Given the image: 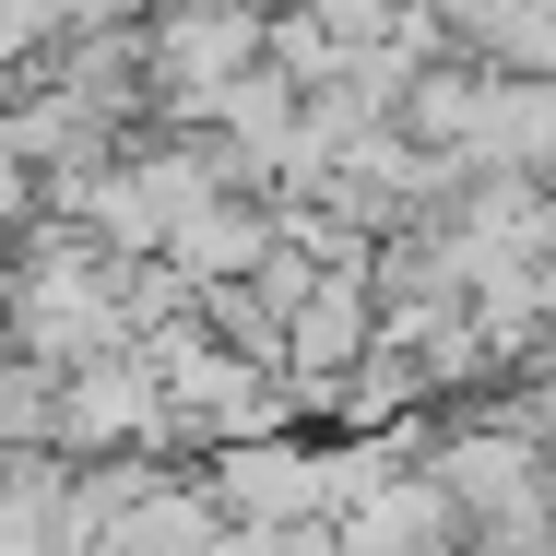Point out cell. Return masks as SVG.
<instances>
[{
  "label": "cell",
  "instance_id": "6da1fadb",
  "mask_svg": "<svg viewBox=\"0 0 556 556\" xmlns=\"http://www.w3.org/2000/svg\"><path fill=\"white\" fill-rule=\"evenodd\" d=\"M202 485H214V509L237 521V533H308V521H343V497H332V439H296V427L202 450Z\"/></svg>",
  "mask_w": 556,
  "mask_h": 556
},
{
  "label": "cell",
  "instance_id": "7a4b0ae2",
  "mask_svg": "<svg viewBox=\"0 0 556 556\" xmlns=\"http://www.w3.org/2000/svg\"><path fill=\"white\" fill-rule=\"evenodd\" d=\"M48 450H60V462H130V450H178L154 343L96 355V367H60V427H48Z\"/></svg>",
  "mask_w": 556,
  "mask_h": 556
},
{
  "label": "cell",
  "instance_id": "3957f363",
  "mask_svg": "<svg viewBox=\"0 0 556 556\" xmlns=\"http://www.w3.org/2000/svg\"><path fill=\"white\" fill-rule=\"evenodd\" d=\"M84 545H96L84 462H60V450L0 462V556H84Z\"/></svg>",
  "mask_w": 556,
  "mask_h": 556
},
{
  "label": "cell",
  "instance_id": "277c9868",
  "mask_svg": "<svg viewBox=\"0 0 556 556\" xmlns=\"http://www.w3.org/2000/svg\"><path fill=\"white\" fill-rule=\"evenodd\" d=\"M48 225V166H36V142L12 130V108H0V249H24Z\"/></svg>",
  "mask_w": 556,
  "mask_h": 556
},
{
  "label": "cell",
  "instance_id": "5b68a950",
  "mask_svg": "<svg viewBox=\"0 0 556 556\" xmlns=\"http://www.w3.org/2000/svg\"><path fill=\"white\" fill-rule=\"evenodd\" d=\"M202 556H273V545H261V533H225V545H202Z\"/></svg>",
  "mask_w": 556,
  "mask_h": 556
},
{
  "label": "cell",
  "instance_id": "8992f818",
  "mask_svg": "<svg viewBox=\"0 0 556 556\" xmlns=\"http://www.w3.org/2000/svg\"><path fill=\"white\" fill-rule=\"evenodd\" d=\"M12 96H24V84H12V72H0V108H12Z\"/></svg>",
  "mask_w": 556,
  "mask_h": 556
},
{
  "label": "cell",
  "instance_id": "52a82bcc",
  "mask_svg": "<svg viewBox=\"0 0 556 556\" xmlns=\"http://www.w3.org/2000/svg\"><path fill=\"white\" fill-rule=\"evenodd\" d=\"M0 355H12V332H0Z\"/></svg>",
  "mask_w": 556,
  "mask_h": 556
},
{
  "label": "cell",
  "instance_id": "ba28073f",
  "mask_svg": "<svg viewBox=\"0 0 556 556\" xmlns=\"http://www.w3.org/2000/svg\"><path fill=\"white\" fill-rule=\"evenodd\" d=\"M545 190H556V178H545Z\"/></svg>",
  "mask_w": 556,
  "mask_h": 556
}]
</instances>
